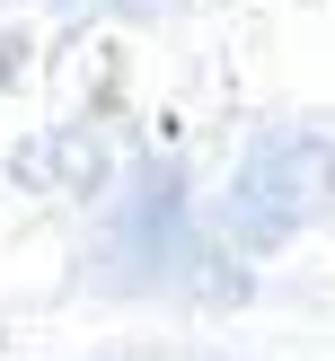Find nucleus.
I'll return each mask as SVG.
<instances>
[{
  "label": "nucleus",
  "mask_w": 335,
  "mask_h": 361,
  "mask_svg": "<svg viewBox=\"0 0 335 361\" xmlns=\"http://www.w3.org/2000/svg\"><path fill=\"white\" fill-rule=\"evenodd\" d=\"M327 212H335V141L327 133H264L221 194V238L238 256H274L300 229H317Z\"/></svg>",
  "instance_id": "1"
},
{
  "label": "nucleus",
  "mask_w": 335,
  "mask_h": 361,
  "mask_svg": "<svg viewBox=\"0 0 335 361\" xmlns=\"http://www.w3.org/2000/svg\"><path fill=\"white\" fill-rule=\"evenodd\" d=\"M97 282H115V291H203V300H238L247 274L238 264H221L203 238L185 229V185H176V168H150L133 194V212L115 221V238L97 247Z\"/></svg>",
  "instance_id": "2"
},
{
  "label": "nucleus",
  "mask_w": 335,
  "mask_h": 361,
  "mask_svg": "<svg viewBox=\"0 0 335 361\" xmlns=\"http://www.w3.org/2000/svg\"><path fill=\"white\" fill-rule=\"evenodd\" d=\"M106 361H185V353H106Z\"/></svg>",
  "instance_id": "3"
}]
</instances>
